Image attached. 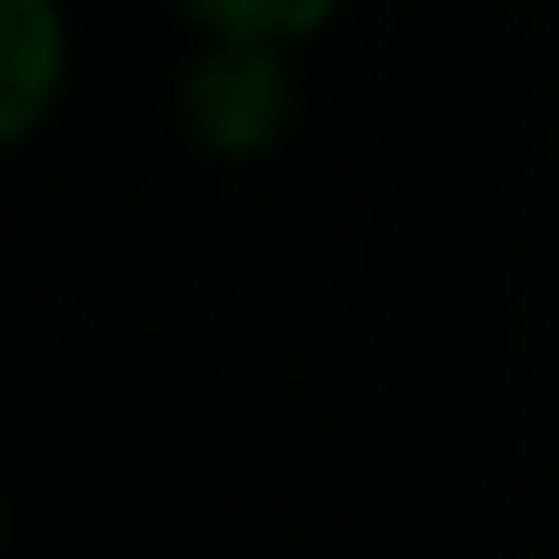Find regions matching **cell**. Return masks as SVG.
Instances as JSON below:
<instances>
[{"mask_svg":"<svg viewBox=\"0 0 559 559\" xmlns=\"http://www.w3.org/2000/svg\"><path fill=\"white\" fill-rule=\"evenodd\" d=\"M67 83V17L58 0H0V148H17Z\"/></svg>","mask_w":559,"mask_h":559,"instance_id":"2","label":"cell"},{"mask_svg":"<svg viewBox=\"0 0 559 559\" xmlns=\"http://www.w3.org/2000/svg\"><path fill=\"white\" fill-rule=\"evenodd\" d=\"M181 9L230 41H305L337 17V0H181Z\"/></svg>","mask_w":559,"mask_h":559,"instance_id":"3","label":"cell"},{"mask_svg":"<svg viewBox=\"0 0 559 559\" xmlns=\"http://www.w3.org/2000/svg\"><path fill=\"white\" fill-rule=\"evenodd\" d=\"M288 67H280V41H230L214 34V50L190 74V123L214 157H255L288 132Z\"/></svg>","mask_w":559,"mask_h":559,"instance_id":"1","label":"cell"}]
</instances>
